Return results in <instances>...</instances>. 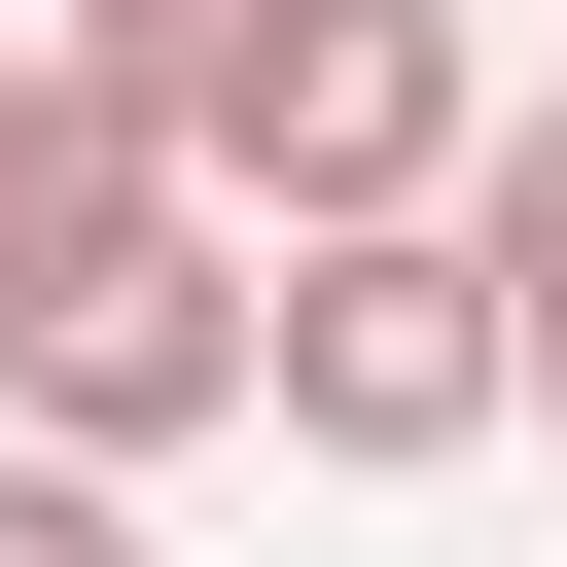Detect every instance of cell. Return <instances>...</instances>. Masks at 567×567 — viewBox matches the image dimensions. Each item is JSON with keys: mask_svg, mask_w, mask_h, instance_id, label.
<instances>
[{"mask_svg": "<svg viewBox=\"0 0 567 567\" xmlns=\"http://www.w3.org/2000/svg\"><path fill=\"white\" fill-rule=\"evenodd\" d=\"M461 142H496V35H461V0H213V71H177V213H213V248L461 213Z\"/></svg>", "mask_w": 567, "mask_h": 567, "instance_id": "6da1fadb", "label": "cell"}, {"mask_svg": "<svg viewBox=\"0 0 567 567\" xmlns=\"http://www.w3.org/2000/svg\"><path fill=\"white\" fill-rule=\"evenodd\" d=\"M213 425H248V248H213V213H71V248L0 284V461L142 496V461H213Z\"/></svg>", "mask_w": 567, "mask_h": 567, "instance_id": "7a4b0ae2", "label": "cell"}, {"mask_svg": "<svg viewBox=\"0 0 567 567\" xmlns=\"http://www.w3.org/2000/svg\"><path fill=\"white\" fill-rule=\"evenodd\" d=\"M248 425H284V461H354V496L496 461V284H461L425 213H354V248H248Z\"/></svg>", "mask_w": 567, "mask_h": 567, "instance_id": "3957f363", "label": "cell"}, {"mask_svg": "<svg viewBox=\"0 0 567 567\" xmlns=\"http://www.w3.org/2000/svg\"><path fill=\"white\" fill-rule=\"evenodd\" d=\"M461 284H496V425H567V106H496L461 142V213H425Z\"/></svg>", "mask_w": 567, "mask_h": 567, "instance_id": "277c9868", "label": "cell"}, {"mask_svg": "<svg viewBox=\"0 0 567 567\" xmlns=\"http://www.w3.org/2000/svg\"><path fill=\"white\" fill-rule=\"evenodd\" d=\"M71 213H177V177H106V142H71V106H35V35H0V284H35V248H71Z\"/></svg>", "mask_w": 567, "mask_h": 567, "instance_id": "5b68a950", "label": "cell"}, {"mask_svg": "<svg viewBox=\"0 0 567 567\" xmlns=\"http://www.w3.org/2000/svg\"><path fill=\"white\" fill-rule=\"evenodd\" d=\"M0 567H142V496H71V461H0Z\"/></svg>", "mask_w": 567, "mask_h": 567, "instance_id": "8992f818", "label": "cell"}, {"mask_svg": "<svg viewBox=\"0 0 567 567\" xmlns=\"http://www.w3.org/2000/svg\"><path fill=\"white\" fill-rule=\"evenodd\" d=\"M461 35H496V0H461Z\"/></svg>", "mask_w": 567, "mask_h": 567, "instance_id": "52a82bcc", "label": "cell"}]
</instances>
